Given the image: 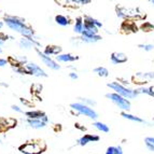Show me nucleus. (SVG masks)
<instances>
[{"instance_id":"2eb2a0df","label":"nucleus","mask_w":154,"mask_h":154,"mask_svg":"<svg viewBox=\"0 0 154 154\" xmlns=\"http://www.w3.org/2000/svg\"><path fill=\"white\" fill-rule=\"evenodd\" d=\"M27 123L29 124L30 127H32V128H35V129L43 128L46 125L45 122H43L42 120H30V119H28V120H27Z\"/></svg>"},{"instance_id":"bb28decb","label":"nucleus","mask_w":154,"mask_h":154,"mask_svg":"<svg viewBox=\"0 0 154 154\" xmlns=\"http://www.w3.org/2000/svg\"><path fill=\"white\" fill-rule=\"evenodd\" d=\"M80 100H81V103H83V105H85V106H88V107L96 105L95 100H92V99H90V98H81Z\"/></svg>"},{"instance_id":"a878e982","label":"nucleus","mask_w":154,"mask_h":154,"mask_svg":"<svg viewBox=\"0 0 154 154\" xmlns=\"http://www.w3.org/2000/svg\"><path fill=\"white\" fill-rule=\"evenodd\" d=\"M141 29L146 32H150V31H153L154 30V25L149 22H146L144 24L141 25Z\"/></svg>"},{"instance_id":"473e14b6","label":"nucleus","mask_w":154,"mask_h":154,"mask_svg":"<svg viewBox=\"0 0 154 154\" xmlns=\"http://www.w3.org/2000/svg\"><path fill=\"white\" fill-rule=\"evenodd\" d=\"M69 78L72 80H77L78 79V75L75 73V72H71V73H69Z\"/></svg>"},{"instance_id":"e433bc0d","label":"nucleus","mask_w":154,"mask_h":154,"mask_svg":"<svg viewBox=\"0 0 154 154\" xmlns=\"http://www.w3.org/2000/svg\"><path fill=\"white\" fill-rule=\"evenodd\" d=\"M151 3H152V5H154V1H151Z\"/></svg>"},{"instance_id":"9d476101","label":"nucleus","mask_w":154,"mask_h":154,"mask_svg":"<svg viewBox=\"0 0 154 154\" xmlns=\"http://www.w3.org/2000/svg\"><path fill=\"white\" fill-rule=\"evenodd\" d=\"M25 114L30 120H42L43 122L48 123V116L42 111H27Z\"/></svg>"},{"instance_id":"dca6fc26","label":"nucleus","mask_w":154,"mask_h":154,"mask_svg":"<svg viewBox=\"0 0 154 154\" xmlns=\"http://www.w3.org/2000/svg\"><path fill=\"white\" fill-rule=\"evenodd\" d=\"M81 40L85 43H95L101 40V37L99 35L97 36H81Z\"/></svg>"},{"instance_id":"7ed1b4c3","label":"nucleus","mask_w":154,"mask_h":154,"mask_svg":"<svg viewBox=\"0 0 154 154\" xmlns=\"http://www.w3.org/2000/svg\"><path fill=\"white\" fill-rule=\"evenodd\" d=\"M108 88H112L113 91H116V93L118 94V95L122 96V97L125 98V99H127V100L133 99V98L138 96V93H137L136 90H131V88H125L124 85H122L121 83H119V82L109 83Z\"/></svg>"},{"instance_id":"6e6552de","label":"nucleus","mask_w":154,"mask_h":154,"mask_svg":"<svg viewBox=\"0 0 154 154\" xmlns=\"http://www.w3.org/2000/svg\"><path fill=\"white\" fill-rule=\"evenodd\" d=\"M36 51H37V53H38L39 57H40L42 62L44 63V65H46V66L49 67V68H51V69H53V70H58V69H60V66H59V65L57 64V63L55 62V60H53V59H52L51 57L46 56V55L44 54L43 52H40L38 49H36Z\"/></svg>"},{"instance_id":"6ab92c4d","label":"nucleus","mask_w":154,"mask_h":154,"mask_svg":"<svg viewBox=\"0 0 154 154\" xmlns=\"http://www.w3.org/2000/svg\"><path fill=\"white\" fill-rule=\"evenodd\" d=\"M121 116H123L126 120H129V121H134V122H138V123H143V120L140 119L139 116H133V114H129L128 112H122Z\"/></svg>"},{"instance_id":"5701e85b","label":"nucleus","mask_w":154,"mask_h":154,"mask_svg":"<svg viewBox=\"0 0 154 154\" xmlns=\"http://www.w3.org/2000/svg\"><path fill=\"white\" fill-rule=\"evenodd\" d=\"M55 22H56V24H58L60 26L69 25V20L64 15H56L55 16Z\"/></svg>"},{"instance_id":"58836bf2","label":"nucleus","mask_w":154,"mask_h":154,"mask_svg":"<svg viewBox=\"0 0 154 154\" xmlns=\"http://www.w3.org/2000/svg\"><path fill=\"white\" fill-rule=\"evenodd\" d=\"M0 121H1V120H0Z\"/></svg>"},{"instance_id":"423d86ee","label":"nucleus","mask_w":154,"mask_h":154,"mask_svg":"<svg viewBox=\"0 0 154 154\" xmlns=\"http://www.w3.org/2000/svg\"><path fill=\"white\" fill-rule=\"evenodd\" d=\"M15 71L18 72H27L28 75H32L35 77H46V73L43 69H41L38 65L33 64V63H30V64H27L24 67H22L21 69H15Z\"/></svg>"},{"instance_id":"4c0bfd02","label":"nucleus","mask_w":154,"mask_h":154,"mask_svg":"<svg viewBox=\"0 0 154 154\" xmlns=\"http://www.w3.org/2000/svg\"><path fill=\"white\" fill-rule=\"evenodd\" d=\"M153 124H154V119H153Z\"/></svg>"},{"instance_id":"412c9836","label":"nucleus","mask_w":154,"mask_h":154,"mask_svg":"<svg viewBox=\"0 0 154 154\" xmlns=\"http://www.w3.org/2000/svg\"><path fill=\"white\" fill-rule=\"evenodd\" d=\"M93 126H94L96 129H98L99 131H103V133H109V131H110L108 125H106L105 123H101V122H94Z\"/></svg>"},{"instance_id":"2f4dec72","label":"nucleus","mask_w":154,"mask_h":154,"mask_svg":"<svg viewBox=\"0 0 154 154\" xmlns=\"http://www.w3.org/2000/svg\"><path fill=\"white\" fill-rule=\"evenodd\" d=\"M12 110H14V111H16V112H18V113H22L23 111H22V109L18 107V106H15V105H13L12 106Z\"/></svg>"},{"instance_id":"f704fd0d","label":"nucleus","mask_w":154,"mask_h":154,"mask_svg":"<svg viewBox=\"0 0 154 154\" xmlns=\"http://www.w3.org/2000/svg\"><path fill=\"white\" fill-rule=\"evenodd\" d=\"M146 148H148V149L150 150V151L154 152V146H152V144L148 143V142H146Z\"/></svg>"},{"instance_id":"a211bd4d","label":"nucleus","mask_w":154,"mask_h":154,"mask_svg":"<svg viewBox=\"0 0 154 154\" xmlns=\"http://www.w3.org/2000/svg\"><path fill=\"white\" fill-rule=\"evenodd\" d=\"M137 93L139 94H146V95H149V96H152V97H154V86H150V88H144V86H142V88H138V90H136Z\"/></svg>"},{"instance_id":"f03ea898","label":"nucleus","mask_w":154,"mask_h":154,"mask_svg":"<svg viewBox=\"0 0 154 154\" xmlns=\"http://www.w3.org/2000/svg\"><path fill=\"white\" fill-rule=\"evenodd\" d=\"M116 15L122 18H136V20H143L146 14L139 11L138 8H124V7H116Z\"/></svg>"},{"instance_id":"393cba45","label":"nucleus","mask_w":154,"mask_h":154,"mask_svg":"<svg viewBox=\"0 0 154 154\" xmlns=\"http://www.w3.org/2000/svg\"><path fill=\"white\" fill-rule=\"evenodd\" d=\"M84 21L85 22H88V23H91V24H93V25L96 26V27H97L98 29L103 27V24H101V22H99L98 20H96V18L91 17V16H85V17H84Z\"/></svg>"},{"instance_id":"4468645a","label":"nucleus","mask_w":154,"mask_h":154,"mask_svg":"<svg viewBox=\"0 0 154 154\" xmlns=\"http://www.w3.org/2000/svg\"><path fill=\"white\" fill-rule=\"evenodd\" d=\"M62 52V48L60 46H46V49L44 50V54L46 56H51V55H59V53Z\"/></svg>"},{"instance_id":"b1692460","label":"nucleus","mask_w":154,"mask_h":154,"mask_svg":"<svg viewBox=\"0 0 154 154\" xmlns=\"http://www.w3.org/2000/svg\"><path fill=\"white\" fill-rule=\"evenodd\" d=\"M106 154H123V150H122V146H109Z\"/></svg>"},{"instance_id":"9b49d317","label":"nucleus","mask_w":154,"mask_h":154,"mask_svg":"<svg viewBox=\"0 0 154 154\" xmlns=\"http://www.w3.org/2000/svg\"><path fill=\"white\" fill-rule=\"evenodd\" d=\"M111 63L112 64H123V63H126L127 62V56H126L124 53H121V52H114V53H112L111 54Z\"/></svg>"},{"instance_id":"72a5a7b5","label":"nucleus","mask_w":154,"mask_h":154,"mask_svg":"<svg viewBox=\"0 0 154 154\" xmlns=\"http://www.w3.org/2000/svg\"><path fill=\"white\" fill-rule=\"evenodd\" d=\"M7 64H8V62H7V59L0 58V67H5Z\"/></svg>"},{"instance_id":"20e7f679","label":"nucleus","mask_w":154,"mask_h":154,"mask_svg":"<svg viewBox=\"0 0 154 154\" xmlns=\"http://www.w3.org/2000/svg\"><path fill=\"white\" fill-rule=\"evenodd\" d=\"M106 97L112 101L116 106H118L119 108L123 110V112H128L131 110V101L125 98H123L122 96L118 95L116 93H109L106 95Z\"/></svg>"},{"instance_id":"1a4fd4ad","label":"nucleus","mask_w":154,"mask_h":154,"mask_svg":"<svg viewBox=\"0 0 154 154\" xmlns=\"http://www.w3.org/2000/svg\"><path fill=\"white\" fill-rule=\"evenodd\" d=\"M18 45H20V48H22V49H24V50H30L31 48H33L35 45L39 46L40 43L32 38H25V37H23V38L20 40V42H18Z\"/></svg>"},{"instance_id":"cd10ccee","label":"nucleus","mask_w":154,"mask_h":154,"mask_svg":"<svg viewBox=\"0 0 154 154\" xmlns=\"http://www.w3.org/2000/svg\"><path fill=\"white\" fill-rule=\"evenodd\" d=\"M138 48L146 52H150V51H152V50H154L153 44H138Z\"/></svg>"},{"instance_id":"0eeeda50","label":"nucleus","mask_w":154,"mask_h":154,"mask_svg":"<svg viewBox=\"0 0 154 154\" xmlns=\"http://www.w3.org/2000/svg\"><path fill=\"white\" fill-rule=\"evenodd\" d=\"M44 148H41V144L36 142H28L20 146V151L24 154H40Z\"/></svg>"},{"instance_id":"7c9ffc66","label":"nucleus","mask_w":154,"mask_h":154,"mask_svg":"<svg viewBox=\"0 0 154 154\" xmlns=\"http://www.w3.org/2000/svg\"><path fill=\"white\" fill-rule=\"evenodd\" d=\"M75 3H81V5H88L91 3V0H75Z\"/></svg>"},{"instance_id":"39448f33","label":"nucleus","mask_w":154,"mask_h":154,"mask_svg":"<svg viewBox=\"0 0 154 154\" xmlns=\"http://www.w3.org/2000/svg\"><path fill=\"white\" fill-rule=\"evenodd\" d=\"M72 110H75L78 113L80 114H84L85 116H88L90 119H93V120H95V119L98 118V114L95 110L91 107H88V106L83 105L81 103H71L70 105Z\"/></svg>"},{"instance_id":"ddd939ff","label":"nucleus","mask_w":154,"mask_h":154,"mask_svg":"<svg viewBox=\"0 0 154 154\" xmlns=\"http://www.w3.org/2000/svg\"><path fill=\"white\" fill-rule=\"evenodd\" d=\"M56 59L60 63H71L79 59V57L71 54H59L56 56Z\"/></svg>"},{"instance_id":"c85d7f7f","label":"nucleus","mask_w":154,"mask_h":154,"mask_svg":"<svg viewBox=\"0 0 154 154\" xmlns=\"http://www.w3.org/2000/svg\"><path fill=\"white\" fill-rule=\"evenodd\" d=\"M5 39H7V37L3 36V35H0V53H2V45L5 44Z\"/></svg>"},{"instance_id":"f3484780","label":"nucleus","mask_w":154,"mask_h":154,"mask_svg":"<svg viewBox=\"0 0 154 154\" xmlns=\"http://www.w3.org/2000/svg\"><path fill=\"white\" fill-rule=\"evenodd\" d=\"M83 27H84V22H83V18L82 17H78L77 21H75V27H73V30H75V32L82 35Z\"/></svg>"},{"instance_id":"f257e3e1","label":"nucleus","mask_w":154,"mask_h":154,"mask_svg":"<svg viewBox=\"0 0 154 154\" xmlns=\"http://www.w3.org/2000/svg\"><path fill=\"white\" fill-rule=\"evenodd\" d=\"M3 20H5V24H7L9 28L23 35L25 38H32L33 37V30L30 27L26 25L23 20H21V18L15 17V16L5 15Z\"/></svg>"},{"instance_id":"4be33fe9","label":"nucleus","mask_w":154,"mask_h":154,"mask_svg":"<svg viewBox=\"0 0 154 154\" xmlns=\"http://www.w3.org/2000/svg\"><path fill=\"white\" fill-rule=\"evenodd\" d=\"M94 72H95L96 75H99V77H103V78H106L109 75V71L107 68H105V67H97V68H95L94 69Z\"/></svg>"},{"instance_id":"aec40b11","label":"nucleus","mask_w":154,"mask_h":154,"mask_svg":"<svg viewBox=\"0 0 154 154\" xmlns=\"http://www.w3.org/2000/svg\"><path fill=\"white\" fill-rule=\"evenodd\" d=\"M137 78H141L142 82L148 83L146 81L150 79H154V72H138L137 73Z\"/></svg>"},{"instance_id":"f8f14e48","label":"nucleus","mask_w":154,"mask_h":154,"mask_svg":"<svg viewBox=\"0 0 154 154\" xmlns=\"http://www.w3.org/2000/svg\"><path fill=\"white\" fill-rule=\"evenodd\" d=\"M99 140V137L96 136V135H91V134H88V135H84L83 137H81V138L78 140V143L80 144V146H86L88 143H90V142H96Z\"/></svg>"},{"instance_id":"c9c22d12","label":"nucleus","mask_w":154,"mask_h":154,"mask_svg":"<svg viewBox=\"0 0 154 154\" xmlns=\"http://www.w3.org/2000/svg\"><path fill=\"white\" fill-rule=\"evenodd\" d=\"M3 26V24H2V22H0V28H1V27H2Z\"/></svg>"},{"instance_id":"c756f323","label":"nucleus","mask_w":154,"mask_h":154,"mask_svg":"<svg viewBox=\"0 0 154 154\" xmlns=\"http://www.w3.org/2000/svg\"><path fill=\"white\" fill-rule=\"evenodd\" d=\"M144 142H148V143L154 146V137H146V138L144 139Z\"/></svg>"}]
</instances>
